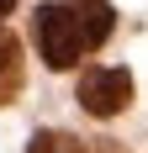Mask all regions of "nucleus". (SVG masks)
<instances>
[{
	"instance_id": "f03ea898",
	"label": "nucleus",
	"mask_w": 148,
	"mask_h": 153,
	"mask_svg": "<svg viewBox=\"0 0 148 153\" xmlns=\"http://www.w3.org/2000/svg\"><path fill=\"white\" fill-rule=\"evenodd\" d=\"M79 106L90 116H122L132 106V74L127 69H85L79 74Z\"/></svg>"
},
{
	"instance_id": "7ed1b4c3",
	"label": "nucleus",
	"mask_w": 148,
	"mask_h": 153,
	"mask_svg": "<svg viewBox=\"0 0 148 153\" xmlns=\"http://www.w3.org/2000/svg\"><path fill=\"white\" fill-rule=\"evenodd\" d=\"M21 79H27V63H21V42L11 32H0V106H11L21 95Z\"/></svg>"
},
{
	"instance_id": "f257e3e1",
	"label": "nucleus",
	"mask_w": 148,
	"mask_h": 153,
	"mask_svg": "<svg viewBox=\"0 0 148 153\" xmlns=\"http://www.w3.org/2000/svg\"><path fill=\"white\" fill-rule=\"evenodd\" d=\"M32 32H37V48H43V63H48V69H74V63L90 53V32H85V16H79L74 0L37 5Z\"/></svg>"
},
{
	"instance_id": "39448f33",
	"label": "nucleus",
	"mask_w": 148,
	"mask_h": 153,
	"mask_svg": "<svg viewBox=\"0 0 148 153\" xmlns=\"http://www.w3.org/2000/svg\"><path fill=\"white\" fill-rule=\"evenodd\" d=\"M27 153H90L79 137H69V132H32Z\"/></svg>"
},
{
	"instance_id": "0eeeda50",
	"label": "nucleus",
	"mask_w": 148,
	"mask_h": 153,
	"mask_svg": "<svg viewBox=\"0 0 148 153\" xmlns=\"http://www.w3.org/2000/svg\"><path fill=\"white\" fill-rule=\"evenodd\" d=\"M11 5H16V0H0V21H5V16H11Z\"/></svg>"
},
{
	"instance_id": "20e7f679",
	"label": "nucleus",
	"mask_w": 148,
	"mask_h": 153,
	"mask_svg": "<svg viewBox=\"0 0 148 153\" xmlns=\"http://www.w3.org/2000/svg\"><path fill=\"white\" fill-rule=\"evenodd\" d=\"M74 5H79V16H85L90 48H101L106 37H111V5H106V0H74Z\"/></svg>"
},
{
	"instance_id": "423d86ee",
	"label": "nucleus",
	"mask_w": 148,
	"mask_h": 153,
	"mask_svg": "<svg viewBox=\"0 0 148 153\" xmlns=\"http://www.w3.org/2000/svg\"><path fill=\"white\" fill-rule=\"evenodd\" d=\"M90 153H122V143H95Z\"/></svg>"
}]
</instances>
